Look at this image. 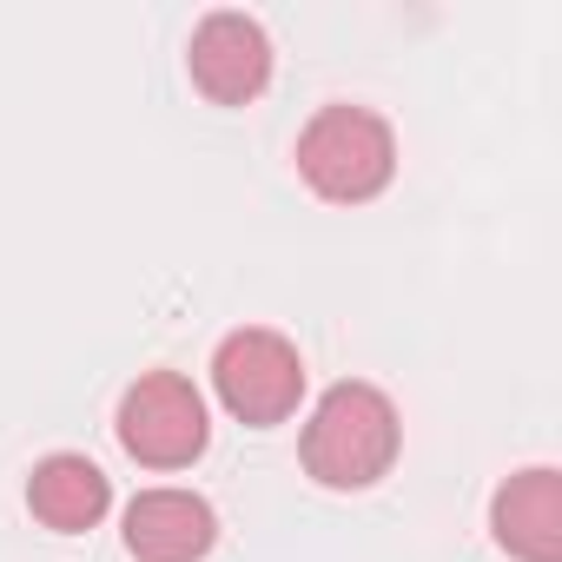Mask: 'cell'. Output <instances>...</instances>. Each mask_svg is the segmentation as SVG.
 I'll return each instance as SVG.
<instances>
[{"label":"cell","mask_w":562,"mask_h":562,"mask_svg":"<svg viewBox=\"0 0 562 562\" xmlns=\"http://www.w3.org/2000/svg\"><path fill=\"white\" fill-rule=\"evenodd\" d=\"M397 443H404V424H397V404L378 391V384H331L318 404H312V424H305V470L312 483L325 490H371L391 476L397 463Z\"/></svg>","instance_id":"1"},{"label":"cell","mask_w":562,"mask_h":562,"mask_svg":"<svg viewBox=\"0 0 562 562\" xmlns=\"http://www.w3.org/2000/svg\"><path fill=\"white\" fill-rule=\"evenodd\" d=\"M299 179L331 205H364L397 179L391 120L371 106H318L299 133Z\"/></svg>","instance_id":"2"},{"label":"cell","mask_w":562,"mask_h":562,"mask_svg":"<svg viewBox=\"0 0 562 562\" xmlns=\"http://www.w3.org/2000/svg\"><path fill=\"white\" fill-rule=\"evenodd\" d=\"M212 391H218V404L238 424L271 430V424H285L305 404V358H299L292 338H278L265 325H245V331L218 338V351H212Z\"/></svg>","instance_id":"3"},{"label":"cell","mask_w":562,"mask_h":562,"mask_svg":"<svg viewBox=\"0 0 562 562\" xmlns=\"http://www.w3.org/2000/svg\"><path fill=\"white\" fill-rule=\"evenodd\" d=\"M113 430H120L126 457L146 463V470H186V463H199L205 443H212L205 397H199L192 378H179V371H146V378L120 397Z\"/></svg>","instance_id":"4"},{"label":"cell","mask_w":562,"mask_h":562,"mask_svg":"<svg viewBox=\"0 0 562 562\" xmlns=\"http://www.w3.org/2000/svg\"><path fill=\"white\" fill-rule=\"evenodd\" d=\"M186 74L212 106H251L271 87V34L251 14H205L186 47Z\"/></svg>","instance_id":"5"},{"label":"cell","mask_w":562,"mask_h":562,"mask_svg":"<svg viewBox=\"0 0 562 562\" xmlns=\"http://www.w3.org/2000/svg\"><path fill=\"white\" fill-rule=\"evenodd\" d=\"M212 542H218V516L199 490H139L126 503L133 562H205Z\"/></svg>","instance_id":"6"},{"label":"cell","mask_w":562,"mask_h":562,"mask_svg":"<svg viewBox=\"0 0 562 562\" xmlns=\"http://www.w3.org/2000/svg\"><path fill=\"white\" fill-rule=\"evenodd\" d=\"M490 529H496V549L516 562H562V476L549 463L516 470L490 496Z\"/></svg>","instance_id":"7"},{"label":"cell","mask_w":562,"mask_h":562,"mask_svg":"<svg viewBox=\"0 0 562 562\" xmlns=\"http://www.w3.org/2000/svg\"><path fill=\"white\" fill-rule=\"evenodd\" d=\"M27 509H34L47 529L80 536V529H93V522L113 509V483H106V470H100L93 457L54 450V457H41L34 476H27Z\"/></svg>","instance_id":"8"}]
</instances>
